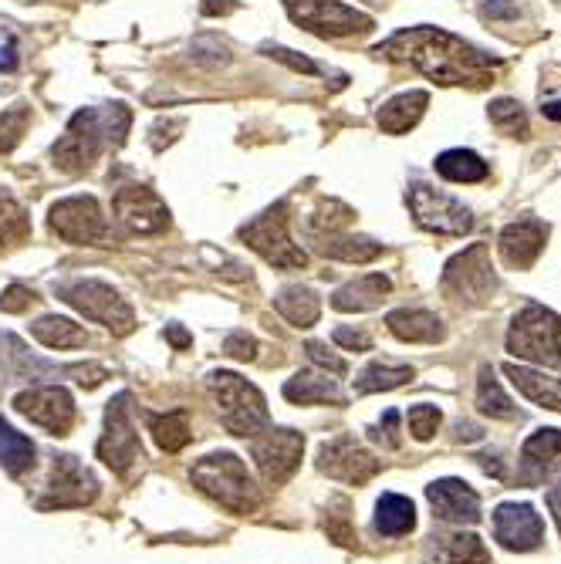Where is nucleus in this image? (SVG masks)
Masks as SVG:
<instances>
[{"label": "nucleus", "instance_id": "obj_1", "mask_svg": "<svg viewBox=\"0 0 561 564\" xmlns=\"http://www.w3.org/2000/svg\"><path fill=\"white\" fill-rule=\"evenodd\" d=\"M376 55L386 61H406L420 75L440 85H470L484 88L494 85L497 78V61L491 55L477 51L474 44L440 28H406L396 31L389 41H382Z\"/></svg>", "mask_w": 561, "mask_h": 564}, {"label": "nucleus", "instance_id": "obj_2", "mask_svg": "<svg viewBox=\"0 0 561 564\" xmlns=\"http://www.w3.org/2000/svg\"><path fill=\"white\" fill-rule=\"evenodd\" d=\"M132 112L129 105L115 102L109 109H82L68 122L65 136L55 142L51 156L61 173H82L102 156L105 146L119 149L129 136Z\"/></svg>", "mask_w": 561, "mask_h": 564}, {"label": "nucleus", "instance_id": "obj_3", "mask_svg": "<svg viewBox=\"0 0 561 564\" xmlns=\"http://www.w3.org/2000/svg\"><path fill=\"white\" fill-rule=\"evenodd\" d=\"M190 480L200 494L217 500L230 514H254L261 507V487L254 483L251 470L244 467L237 453H210L193 463Z\"/></svg>", "mask_w": 561, "mask_h": 564}, {"label": "nucleus", "instance_id": "obj_4", "mask_svg": "<svg viewBox=\"0 0 561 564\" xmlns=\"http://www.w3.org/2000/svg\"><path fill=\"white\" fill-rule=\"evenodd\" d=\"M207 386L213 392V399H217L220 423L227 426V433L254 440L257 433H264V429L271 426L264 392L257 389L254 382H247L244 375L220 369L207 375Z\"/></svg>", "mask_w": 561, "mask_h": 564}, {"label": "nucleus", "instance_id": "obj_5", "mask_svg": "<svg viewBox=\"0 0 561 564\" xmlns=\"http://www.w3.org/2000/svg\"><path fill=\"white\" fill-rule=\"evenodd\" d=\"M507 352L534 362L541 369H558L561 365V318L545 304H528L521 308L507 331Z\"/></svg>", "mask_w": 561, "mask_h": 564}, {"label": "nucleus", "instance_id": "obj_6", "mask_svg": "<svg viewBox=\"0 0 561 564\" xmlns=\"http://www.w3.org/2000/svg\"><path fill=\"white\" fill-rule=\"evenodd\" d=\"M55 294L75 311H82L85 318L99 321V325H105L119 338L132 335V328H136V311H132L129 301L105 281H92V277H88V281H68V284H58Z\"/></svg>", "mask_w": 561, "mask_h": 564}, {"label": "nucleus", "instance_id": "obj_7", "mask_svg": "<svg viewBox=\"0 0 561 564\" xmlns=\"http://www.w3.org/2000/svg\"><path fill=\"white\" fill-rule=\"evenodd\" d=\"M240 240L254 254H261L271 267H281V271H301V267H308V254L288 234V203H274L261 217L244 223L240 227Z\"/></svg>", "mask_w": 561, "mask_h": 564}, {"label": "nucleus", "instance_id": "obj_8", "mask_svg": "<svg viewBox=\"0 0 561 564\" xmlns=\"http://www.w3.org/2000/svg\"><path fill=\"white\" fill-rule=\"evenodd\" d=\"M440 288L447 298H453L457 304H470V308L491 301L497 291V274L491 267V250H487V244H474L453 257L443 267Z\"/></svg>", "mask_w": 561, "mask_h": 564}, {"label": "nucleus", "instance_id": "obj_9", "mask_svg": "<svg viewBox=\"0 0 561 564\" xmlns=\"http://www.w3.org/2000/svg\"><path fill=\"white\" fill-rule=\"evenodd\" d=\"M284 11L298 28L318 38H349V34L372 31V17H365L342 0H284Z\"/></svg>", "mask_w": 561, "mask_h": 564}, {"label": "nucleus", "instance_id": "obj_10", "mask_svg": "<svg viewBox=\"0 0 561 564\" xmlns=\"http://www.w3.org/2000/svg\"><path fill=\"white\" fill-rule=\"evenodd\" d=\"M409 210H413V220L420 223L423 230L440 237H463L474 230V213L463 207L460 200H453L450 193L433 190L430 183H413L406 193Z\"/></svg>", "mask_w": 561, "mask_h": 564}, {"label": "nucleus", "instance_id": "obj_11", "mask_svg": "<svg viewBox=\"0 0 561 564\" xmlns=\"http://www.w3.org/2000/svg\"><path fill=\"white\" fill-rule=\"evenodd\" d=\"M48 223L61 240L78 247H102L112 240V227L95 196H68V200H58L51 207Z\"/></svg>", "mask_w": 561, "mask_h": 564}, {"label": "nucleus", "instance_id": "obj_12", "mask_svg": "<svg viewBox=\"0 0 561 564\" xmlns=\"http://www.w3.org/2000/svg\"><path fill=\"white\" fill-rule=\"evenodd\" d=\"M132 396L129 392H119L109 406H105V433L99 440V460L109 470H115L119 477H126L132 470V463L142 460V443L139 433L132 426Z\"/></svg>", "mask_w": 561, "mask_h": 564}, {"label": "nucleus", "instance_id": "obj_13", "mask_svg": "<svg viewBox=\"0 0 561 564\" xmlns=\"http://www.w3.org/2000/svg\"><path fill=\"white\" fill-rule=\"evenodd\" d=\"M99 497V480L85 467L78 456L61 453L51 460V477L44 487V497L38 500L41 510H65V507H88Z\"/></svg>", "mask_w": 561, "mask_h": 564}, {"label": "nucleus", "instance_id": "obj_14", "mask_svg": "<svg viewBox=\"0 0 561 564\" xmlns=\"http://www.w3.org/2000/svg\"><path fill=\"white\" fill-rule=\"evenodd\" d=\"M301 453H305V436L288 426H278V429L267 426L264 433H257L251 440V456L267 483L291 480V473H295L301 463Z\"/></svg>", "mask_w": 561, "mask_h": 564}, {"label": "nucleus", "instance_id": "obj_15", "mask_svg": "<svg viewBox=\"0 0 561 564\" xmlns=\"http://www.w3.org/2000/svg\"><path fill=\"white\" fill-rule=\"evenodd\" d=\"M14 409L51 436H68V429L75 426V399L65 386H31L17 392Z\"/></svg>", "mask_w": 561, "mask_h": 564}, {"label": "nucleus", "instance_id": "obj_16", "mask_svg": "<svg viewBox=\"0 0 561 564\" xmlns=\"http://www.w3.org/2000/svg\"><path fill=\"white\" fill-rule=\"evenodd\" d=\"M379 467L382 463L365 450L352 433L335 436L332 443H325L322 450H318V470L338 483H352V487L369 483L379 473Z\"/></svg>", "mask_w": 561, "mask_h": 564}, {"label": "nucleus", "instance_id": "obj_17", "mask_svg": "<svg viewBox=\"0 0 561 564\" xmlns=\"http://www.w3.org/2000/svg\"><path fill=\"white\" fill-rule=\"evenodd\" d=\"M112 213L126 227V234L149 237V234H163L169 227V207L149 186H122L112 196Z\"/></svg>", "mask_w": 561, "mask_h": 564}, {"label": "nucleus", "instance_id": "obj_18", "mask_svg": "<svg viewBox=\"0 0 561 564\" xmlns=\"http://www.w3.org/2000/svg\"><path fill=\"white\" fill-rule=\"evenodd\" d=\"M494 537L507 551H538L545 544V521L531 504H501L494 510Z\"/></svg>", "mask_w": 561, "mask_h": 564}, {"label": "nucleus", "instance_id": "obj_19", "mask_svg": "<svg viewBox=\"0 0 561 564\" xmlns=\"http://www.w3.org/2000/svg\"><path fill=\"white\" fill-rule=\"evenodd\" d=\"M426 500L433 504V514L443 524H477L480 521V497L470 483L457 477L433 480L426 487Z\"/></svg>", "mask_w": 561, "mask_h": 564}, {"label": "nucleus", "instance_id": "obj_20", "mask_svg": "<svg viewBox=\"0 0 561 564\" xmlns=\"http://www.w3.org/2000/svg\"><path fill=\"white\" fill-rule=\"evenodd\" d=\"M561 470V429H538L531 433L521 446V463H518V480L524 487H538L551 473Z\"/></svg>", "mask_w": 561, "mask_h": 564}, {"label": "nucleus", "instance_id": "obj_21", "mask_svg": "<svg viewBox=\"0 0 561 564\" xmlns=\"http://www.w3.org/2000/svg\"><path fill=\"white\" fill-rule=\"evenodd\" d=\"M545 240H548V227L541 220H518V223H507L501 230L497 250H501V261L511 271H528L541 257V250H545Z\"/></svg>", "mask_w": 561, "mask_h": 564}, {"label": "nucleus", "instance_id": "obj_22", "mask_svg": "<svg viewBox=\"0 0 561 564\" xmlns=\"http://www.w3.org/2000/svg\"><path fill=\"white\" fill-rule=\"evenodd\" d=\"M386 325L399 342H409V345H433V342H443V335H447L443 321L436 318L433 311H423V308H399L386 318Z\"/></svg>", "mask_w": 561, "mask_h": 564}, {"label": "nucleus", "instance_id": "obj_23", "mask_svg": "<svg viewBox=\"0 0 561 564\" xmlns=\"http://www.w3.org/2000/svg\"><path fill=\"white\" fill-rule=\"evenodd\" d=\"M393 288V281H389L386 274H362L359 281H349L345 288H338L332 294V308L335 311H345V315H359V311H372L379 308L382 298Z\"/></svg>", "mask_w": 561, "mask_h": 564}, {"label": "nucleus", "instance_id": "obj_24", "mask_svg": "<svg viewBox=\"0 0 561 564\" xmlns=\"http://www.w3.org/2000/svg\"><path fill=\"white\" fill-rule=\"evenodd\" d=\"M44 372H55V369L44 365L41 358H34L14 335H0V392L17 379H28V382L41 379Z\"/></svg>", "mask_w": 561, "mask_h": 564}, {"label": "nucleus", "instance_id": "obj_25", "mask_svg": "<svg viewBox=\"0 0 561 564\" xmlns=\"http://www.w3.org/2000/svg\"><path fill=\"white\" fill-rule=\"evenodd\" d=\"M504 375L514 382V389H518L524 399L534 402V406H545L561 413V379H551L545 372H534L528 365H514V362L504 365Z\"/></svg>", "mask_w": 561, "mask_h": 564}, {"label": "nucleus", "instance_id": "obj_26", "mask_svg": "<svg viewBox=\"0 0 561 564\" xmlns=\"http://www.w3.org/2000/svg\"><path fill=\"white\" fill-rule=\"evenodd\" d=\"M426 105H430V95L426 92H403V95L389 98L379 109V129L389 132V136H403V132H409L423 119Z\"/></svg>", "mask_w": 561, "mask_h": 564}, {"label": "nucleus", "instance_id": "obj_27", "mask_svg": "<svg viewBox=\"0 0 561 564\" xmlns=\"http://www.w3.org/2000/svg\"><path fill=\"white\" fill-rule=\"evenodd\" d=\"M284 399L298 402V406H322V402H345V396L338 392L335 379H328L322 372H298L284 382Z\"/></svg>", "mask_w": 561, "mask_h": 564}, {"label": "nucleus", "instance_id": "obj_28", "mask_svg": "<svg viewBox=\"0 0 561 564\" xmlns=\"http://www.w3.org/2000/svg\"><path fill=\"white\" fill-rule=\"evenodd\" d=\"M274 311L295 328H311L322 315V304H318V294L311 288H301V284H291L274 294Z\"/></svg>", "mask_w": 561, "mask_h": 564}, {"label": "nucleus", "instance_id": "obj_29", "mask_svg": "<svg viewBox=\"0 0 561 564\" xmlns=\"http://www.w3.org/2000/svg\"><path fill=\"white\" fill-rule=\"evenodd\" d=\"M318 254L332 257L342 264H369L382 254V244L369 237H352V234H325L318 240Z\"/></svg>", "mask_w": 561, "mask_h": 564}, {"label": "nucleus", "instance_id": "obj_30", "mask_svg": "<svg viewBox=\"0 0 561 564\" xmlns=\"http://www.w3.org/2000/svg\"><path fill=\"white\" fill-rule=\"evenodd\" d=\"M416 527V507L409 497L382 494L376 504V531L386 537H403Z\"/></svg>", "mask_w": 561, "mask_h": 564}, {"label": "nucleus", "instance_id": "obj_31", "mask_svg": "<svg viewBox=\"0 0 561 564\" xmlns=\"http://www.w3.org/2000/svg\"><path fill=\"white\" fill-rule=\"evenodd\" d=\"M413 382V365H393V362H369L355 379V392L359 396H372V392H393L399 386Z\"/></svg>", "mask_w": 561, "mask_h": 564}, {"label": "nucleus", "instance_id": "obj_32", "mask_svg": "<svg viewBox=\"0 0 561 564\" xmlns=\"http://www.w3.org/2000/svg\"><path fill=\"white\" fill-rule=\"evenodd\" d=\"M0 467L11 477H21L34 467V443L0 416Z\"/></svg>", "mask_w": 561, "mask_h": 564}, {"label": "nucleus", "instance_id": "obj_33", "mask_svg": "<svg viewBox=\"0 0 561 564\" xmlns=\"http://www.w3.org/2000/svg\"><path fill=\"white\" fill-rule=\"evenodd\" d=\"M433 166L450 183H480V179H487V173H491L484 159L470 149H447L443 156H436Z\"/></svg>", "mask_w": 561, "mask_h": 564}, {"label": "nucleus", "instance_id": "obj_34", "mask_svg": "<svg viewBox=\"0 0 561 564\" xmlns=\"http://www.w3.org/2000/svg\"><path fill=\"white\" fill-rule=\"evenodd\" d=\"M31 335L38 338L44 348H82L88 342L85 328L71 318H58V315H44L31 325Z\"/></svg>", "mask_w": 561, "mask_h": 564}, {"label": "nucleus", "instance_id": "obj_35", "mask_svg": "<svg viewBox=\"0 0 561 564\" xmlns=\"http://www.w3.org/2000/svg\"><path fill=\"white\" fill-rule=\"evenodd\" d=\"M477 409L484 416H491V419H521L518 413V406L511 402V396L501 389V382L494 379V369L491 365H484L480 369V379H477Z\"/></svg>", "mask_w": 561, "mask_h": 564}, {"label": "nucleus", "instance_id": "obj_36", "mask_svg": "<svg viewBox=\"0 0 561 564\" xmlns=\"http://www.w3.org/2000/svg\"><path fill=\"white\" fill-rule=\"evenodd\" d=\"M149 423V433H153L156 446L163 453H180L186 443H190V419H186L183 409H176V413H166V416H156L149 413L146 416Z\"/></svg>", "mask_w": 561, "mask_h": 564}, {"label": "nucleus", "instance_id": "obj_37", "mask_svg": "<svg viewBox=\"0 0 561 564\" xmlns=\"http://www.w3.org/2000/svg\"><path fill=\"white\" fill-rule=\"evenodd\" d=\"M436 544V558L443 564H487L491 554H487L484 541L477 534H447V537H433Z\"/></svg>", "mask_w": 561, "mask_h": 564}, {"label": "nucleus", "instance_id": "obj_38", "mask_svg": "<svg viewBox=\"0 0 561 564\" xmlns=\"http://www.w3.org/2000/svg\"><path fill=\"white\" fill-rule=\"evenodd\" d=\"M28 237H31L28 213H24V207L17 200L0 193V247L24 244Z\"/></svg>", "mask_w": 561, "mask_h": 564}, {"label": "nucleus", "instance_id": "obj_39", "mask_svg": "<svg viewBox=\"0 0 561 564\" xmlns=\"http://www.w3.org/2000/svg\"><path fill=\"white\" fill-rule=\"evenodd\" d=\"M487 115H491L494 129L501 136H514V139L528 136V115H524L521 102H514V98H497V102H491Z\"/></svg>", "mask_w": 561, "mask_h": 564}, {"label": "nucleus", "instance_id": "obj_40", "mask_svg": "<svg viewBox=\"0 0 561 564\" xmlns=\"http://www.w3.org/2000/svg\"><path fill=\"white\" fill-rule=\"evenodd\" d=\"M325 534L332 537L335 544H342V548H355V531H352V517H349V500L345 497H335L332 504L325 510Z\"/></svg>", "mask_w": 561, "mask_h": 564}, {"label": "nucleus", "instance_id": "obj_41", "mask_svg": "<svg viewBox=\"0 0 561 564\" xmlns=\"http://www.w3.org/2000/svg\"><path fill=\"white\" fill-rule=\"evenodd\" d=\"M349 220H352V210L345 207V203L325 200L322 207H318V210L308 217V230H311V234H318V237H325V234H342V227H345Z\"/></svg>", "mask_w": 561, "mask_h": 564}, {"label": "nucleus", "instance_id": "obj_42", "mask_svg": "<svg viewBox=\"0 0 561 564\" xmlns=\"http://www.w3.org/2000/svg\"><path fill=\"white\" fill-rule=\"evenodd\" d=\"M406 419H409V433H413V440L430 443L443 423V413L436 406H430V402H416V406H409Z\"/></svg>", "mask_w": 561, "mask_h": 564}, {"label": "nucleus", "instance_id": "obj_43", "mask_svg": "<svg viewBox=\"0 0 561 564\" xmlns=\"http://www.w3.org/2000/svg\"><path fill=\"white\" fill-rule=\"evenodd\" d=\"M28 122H31V112L24 109V105H14V109H7L0 115V152H11L21 136L28 132Z\"/></svg>", "mask_w": 561, "mask_h": 564}, {"label": "nucleus", "instance_id": "obj_44", "mask_svg": "<svg viewBox=\"0 0 561 564\" xmlns=\"http://www.w3.org/2000/svg\"><path fill=\"white\" fill-rule=\"evenodd\" d=\"M365 433H369V440L379 443L382 450H399V446H403V436H399V413H396V409H386L382 423L379 426H369Z\"/></svg>", "mask_w": 561, "mask_h": 564}, {"label": "nucleus", "instance_id": "obj_45", "mask_svg": "<svg viewBox=\"0 0 561 564\" xmlns=\"http://www.w3.org/2000/svg\"><path fill=\"white\" fill-rule=\"evenodd\" d=\"M34 301L38 298H34L31 288H24V284H11V288H4V294H0V311H7V315H21V311H28Z\"/></svg>", "mask_w": 561, "mask_h": 564}, {"label": "nucleus", "instance_id": "obj_46", "mask_svg": "<svg viewBox=\"0 0 561 564\" xmlns=\"http://www.w3.org/2000/svg\"><path fill=\"white\" fill-rule=\"evenodd\" d=\"M224 352L230 358H237V362H251V358L257 355V338L247 335V331H230V335L224 338Z\"/></svg>", "mask_w": 561, "mask_h": 564}, {"label": "nucleus", "instance_id": "obj_47", "mask_svg": "<svg viewBox=\"0 0 561 564\" xmlns=\"http://www.w3.org/2000/svg\"><path fill=\"white\" fill-rule=\"evenodd\" d=\"M264 55H271L274 61L288 65L291 71H305V75H318V65H315V61H308L305 55H298V51L278 48V44H264Z\"/></svg>", "mask_w": 561, "mask_h": 564}, {"label": "nucleus", "instance_id": "obj_48", "mask_svg": "<svg viewBox=\"0 0 561 564\" xmlns=\"http://www.w3.org/2000/svg\"><path fill=\"white\" fill-rule=\"evenodd\" d=\"M305 352H308L311 362L318 365V369H325V372H332V375H345V372H349V365H345L335 352H328V345H322V342H308Z\"/></svg>", "mask_w": 561, "mask_h": 564}, {"label": "nucleus", "instance_id": "obj_49", "mask_svg": "<svg viewBox=\"0 0 561 564\" xmlns=\"http://www.w3.org/2000/svg\"><path fill=\"white\" fill-rule=\"evenodd\" d=\"M335 345L349 348V352H369L372 348V338L365 335V331H355V328H335Z\"/></svg>", "mask_w": 561, "mask_h": 564}, {"label": "nucleus", "instance_id": "obj_50", "mask_svg": "<svg viewBox=\"0 0 561 564\" xmlns=\"http://www.w3.org/2000/svg\"><path fill=\"white\" fill-rule=\"evenodd\" d=\"M21 55H17V41L11 31L0 28V71H14Z\"/></svg>", "mask_w": 561, "mask_h": 564}, {"label": "nucleus", "instance_id": "obj_51", "mask_svg": "<svg viewBox=\"0 0 561 564\" xmlns=\"http://www.w3.org/2000/svg\"><path fill=\"white\" fill-rule=\"evenodd\" d=\"M176 132H183V122H180V119L159 122L156 129H153V146L163 149V146H169V142H176Z\"/></svg>", "mask_w": 561, "mask_h": 564}, {"label": "nucleus", "instance_id": "obj_52", "mask_svg": "<svg viewBox=\"0 0 561 564\" xmlns=\"http://www.w3.org/2000/svg\"><path fill=\"white\" fill-rule=\"evenodd\" d=\"M474 460L480 463V470L491 473L494 480H504V477H507V473H504V463H501V456H497V453H480V456H474Z\"/></svg>", "mask_w": 561, "mask_h": 564}, {"label": "nucleus", "instance_id": "obj_53", "mask_svg": "<svg viewBox=\"0 0 561 564\" xmlns=\"http://www.w3.org/2000/svg\"><path fill=\"white\" fill-rule=\"evenodd\" d=\"M203 14L207 17H224V14H234L237 11V0H203Z\"/></svg>", "mask_w": 561, "mask_h": 564}, {"label": "nucleus", "instance_id": "obj_54", "mask_svg": "<svg viewBox=\"0 0 561 564\" xmlns=\"http://www.w3.org/2000/svg\"><path fill=\"white\" fill-rule=\"evenodd\" d=\"M166 342L183 352V348H190V345H193V338L186 335V331H183L180 325H169V328H166Z\"/></svg>", "mask_w": 561, "mask_h": 564}, {"label": "nucleus", "instance_id": "obj_55", "mask_svg": "<svg viewBox=\"0 0 561 564\" xmlns=\"http://www.w3.org/2000/svg\"><path fill=\"white\" fill-rule=\"evenodd\" d=\"M545 500H548L551 514H555V524H558V531H561V480L555 483V487L548 490V494H545Z\"/></svg>", "mask_w": 561, "mask_h": 564}, {"label": "nucleus", "instance_id": "obj_56", "mask_svg": "<svg viewBox=\"0 0 561 564\" xmlns=\"http://www.w3.org/2000/svg\"><path fill=\"white\" fill-rule=\"evenodd\" d=\"M480 426H474V423H457V440L460 443H474V440H480Z\"/></svg>", "mask_w": 561, "mask_h": 564}, {"label": "nucleus", "instance_id": "obj_57", "mask_svg": "<svg viewBox=\"0 0 561 564\" xmlns=\"http://www.w3.org/2000/svg\"><path fill=\"white\" fill-rule=\"evenodd\" d=\"M541 115L551 122H561V98H548V102L541 105Z\"/></svg>", "mask_w": 561, "mask_h": 564}, {"label": "nucleus", "instance_id": "obj_58", "mask_svg": "<svg viewBox=\"0 0 561 564\" xmlns=\"http://www.w3.org/2000/svg\"><path fill=\"white\" fill-rule=\"evenodd\" d=\"M484 11L491 14V17H504V14H514V7L507 4V0H491V4H487Z\"/></svg>", "mask_w": 561, "mask_h": 564}]
</instances>
